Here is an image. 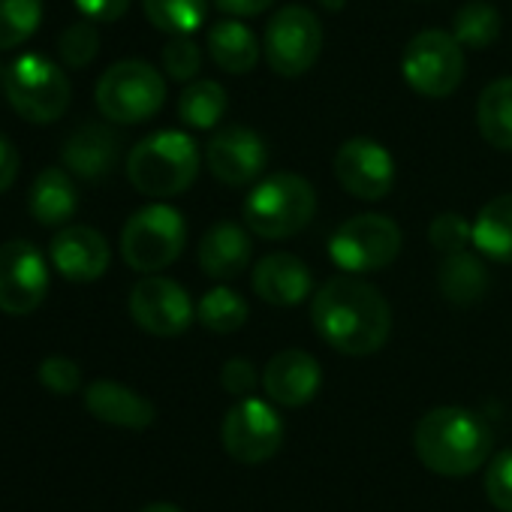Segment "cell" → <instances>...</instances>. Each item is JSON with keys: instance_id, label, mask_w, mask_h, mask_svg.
Wrapping results in <instances>:
<instances>
[{"instance_id": "38", "label": "cell", "mask_w": 512, "mask_h": 512, "mask_svg": "<svg viewBox=\"0 0 512 512\" xmlns=\"http://www.w3.org/2000/svg\"><path fill=\"white\" fill-rule=\"evenodd\" d=\"M76 7L85 19L97 25H109V22H118L130 10V0H76Z\"/></svg>"}, {"instance_id": "20", "label": "cell", "mask_w": 512, "mask_h": 512, "mask_svg": "<svg viewBox=\"0 0 512 512\" xmlns=\"http://www.w3.org/2000/svg\"><path fill=\"white\" fill-rule=\"evenodd\" d=\"M85 407L94 419L127 431H145L154 422V404L115 380H94L85 389Z\"/></svg>"}, {"instance_id": "9", "label": "cell", "mask_w": 512, "mask_h": 512, "mask_svg": "<svg viewBox=\"0 0 512 512\" xmlns=\"http://www.w3.org/2000/svg\"><path fill=\"white\" fill-rule=\"evenodd\" d=\"M464 46L437 28L419 31L401 58V76L404 82L428 100H443L458 91L464 79Z\"/></svg>"}, {"instance_id": "43", "label": "cell", "mask_w": 512, "mask_h": 512, "mask_svg": "<svg viewBox=\"0 0 512 512\" xmlns=\"http://www.w3.org/2000/svg\"><path fill=\"white\" fill-rule=\"evenodd\" d=\"M4 76H7V67H4V64H0V85H4Z\"/></svg>"}, {"instance_id": "32", "label": "cell", "mask_w": 512, "mask_h": 512, "mask_svg": "<svg viewBox=\"0 0 512 512\" xmlns=\"http://www.w3.org/2000/svg\"><path fill=\"white\" fill-rule=\"evenodd\" d=\"M58 52H61V61L67 67H73V70L88 67L100 55V31H97V22L82 19V22L70 25L58 37Z\"/></svg>"}, {"instance_id": "28", "label": "cell", "mask_w": 512, "mask_h": 512, "mask_svg": "<svg viewBox=\"0 0 512 512\" xmlns=\"http://www.w3.org/2000/svg\"><path fill=\"white\" fill-rule=\"evenodd\" d=\"M142 10L157 31L190 37L205 22L208 0H142Z\"/></svg>"}, {"instance_id": "23", "label": "cell", "mask_w": 512, "mask_h": 512, "mask_svg": "<svg viewBox=\"0 0 512 512\" xmlns=\"http://www.w3.org/2000/svg\"><path fill=\"white\" fill-rule=\"evenodd\" d=\"M205 43H208L211 61L229 76L250 73L256 64H260V55H263L260 40H256L253 31L244 28L238 19H223V22L211 25Z\"/></svg>"}, {"instance_id": "13", "label": "cell", "mask_w": 512, "mask_h": 512, "mask_svg": "<svg viewBox=\"0 0 512 512\" xmlns=\"http://www.w3.org/2000/svg\"><path fill=\"white\" fill-rule=\"evenodd\" d=\"M130 317L148 335L175 338L190 329L196 308L181 284L160 275H148L130 293Z\"/></svg>"}, {"instance_id": "40", "label": "cell", "mask_w": 512, "mask_h": 512, "mask_svg": "<svg viewBox=\"0 0 512 512\" xmlns=\"http://www.w3.org/2000/svg\"><path fill=\"white\" fill-rule=\"evenodd\" d=\"M217 10L232 16V19H250V16H260L266 13L275 0H214Z\"/></svg>"}, {"instance_id": "14", "label": "cell", "mask_w": 512, "mask_h": 512, "mask_svg": "<svg viewBox=\"0 0 512 512\" xmlns=\"http://www.w3.org/2000/svg\"><path fill=\"white\" fill-rule=\"evenodd\" d=\"M335 175L350 196L377 202L389 196V190L395 187V160L380 142L356 136L338 148Z\"/></svg>"}, {"instance_id": "18", "label": "cell", "mask_w": 512, "mask_h": 512, "mask_svg": "<svg viewBox=\"0 0 512 512\" xmlns=\"http://www.w3.org/2000/svg\"><path fill=\"white\" fill-rule=\"evenodd\" d=\"M61 157L70 175L85 178V181H103L118 166L121 139L118 133H112V127L88 121L67 136Z\"/></svg>"}, {"instance_id": "7", "label": "cell", "mask_w": 512, "mask_h": 512, "mask_svg": "<svg viewBox=\"0 0 512 512\" xmlns=\"http://www.w3.org/2000/svg\"><path fill=\"white\" fill-rule=\"evenodd\" d=\"M97 109L112 124H142L166 103V79L145 61H118L97 82Z\"/></svg>"}, {"instance_id": "5", "label": "cell", "mask_w": 512, "mask_h": 512, "mask_svg": "<svg viewBox=\"0 0 512 512\" xmlns=\"http://www.w3.org/2000/svg\"><path fill=\"white\" fill-rule=\"evenodd\" d=\"M187 244L184 214L166 202L139 208L121 229V256L133 272L154 275L172 266Z\"/></svg>"}, {"instance_id": "41", "label": "cell", "mask_w": 512, "mask_h": 512, "mask_svg": "<svg viewBox=\"0 0 512 512\" xmlns=\"http://www.w3.org/2000/svg\"><path fill=\"white\" fill-rule=\"evenodd\" d=\"M317 4H320L323 10H329V13H338V10L347 7V0H317Z\"/></svg>"}, {"instance_id": "37", "label": "cell", "mask_w": 512, "mask_h": 512, "mask_svg": "<svg viewBox=\"0 0 512 512\" xmlns=\"http://www.w3.org/2000/svg\"><path fill=\"white\" fill-rule=\"evenodd\" d=\"M220 386L235 395V398H247L256 389V371L247 359H229L220 371Z\"/></svg>"}, {"instance_id": "15", "label": "cell", "mask_w": 512, "mask_h": 512, "mask_svg": "<svg viewBox=\"0 0 512 512\" xmlns=\"http://www.w3.org/2000/svg\"><path fill=\"white\" fill-rule=\"evenodd\" d=\"M205 160L217 181L229 187H241L263 175L269 148L263 136L250 127H223L211 136L205 148Z\"/></svg>"}, {"instance_id": "25", "label": "cell", "mask_w": 512, "mask_h": 512, "mask_svg": "<svg viewBox=\"0 0 512 512\" xmlns=\"http://www.w3.org/2000/svg\"><path fill=\"white\" fill-rule=\"evenodd\" d=\"M476 127L491 148L512 151V76L485 85L476 103Z\"/></svg>"}, {"instance_id": "34", "label": "cell", "mask_w": 512, "mask_h": 512, "mask_svg": "<svg viewBox=\"0 0 512 512\" xmlns=\"http://www.w3.org/2000/svg\"><path fill=\"white\" fill-rule=\"evenodd\" d=\"M202 67V52L190 37H172L163 46V73L172 82H193Z\"/></svg>"}, {"instance_id": "1", "label": "cell", "mask_w": 512, "mask_h": 512, "mask_svg": "<svg viewBox=\"0 0 512 512\" xmlns=\"http://www.w3.org/2000/svg\"><path fill=\"white\" fill-rule=\"evenodd\" d=\"M311 320L317 335L344 356H371L392 332L389 302L359 275L326 281L314 296Z\"/></svg>"}, {"instance_id": "24", "label": "cell", "mask_w": 512, "mask_h": 512, "mask_svg": "<svg viewBox=\"0 0 512 512\" xmlns=\"http://www.w3.org/2000/svg\"><path fill=\"white\" fill-rule=\"evenodd\" d=\"M473 247L491 263H512V193L485 202L473 220Z\"/></svg>"}, {"instance_id": "17", "label": "cell", "mask_w": 512, "mask_h": 512, "mask_svg": "<svg viewBox=\"0 0 512 512\" xmlns=\"http://www.w3.org/2000/svg\"><path fill=\"white\" fill-rule=\"evenodd\" d=\"M320 362L305 350H281L263 371L266 395L281 407H305L320 392Z\"/></svg>"}, {"instance_id": "26", "label": "cell", "mask_w": 512, "mask_h": 512, "mask_svg": "<svg viewBox=\"0 0 512 512\" xmlns=\"http://www.w3.org/2000/svg\"><path fill=\"white\" fill-rule=\"evenodd\" d=\"M437 287H440L446 302L473 305L488 290V272H485L479 256H473L467 250L449 253L443 260V266H440V272H437Z\"/></svg>"}, {"instance_id": "27", "label": "cell", "mask_w": 512, "mask_h": 512, "mask_svg": "<svg viewBox=\"0 0 512 512\" xmlns=\"http://www.w3.org/2000/svg\"><path fill=\"white\" fill-rule=\"evenodd\" d=\"M226 112V91L211 79H193L178 97V118L193 130H211Z\"/></svg>"}, {"instance_id": "22", "label": "cell", "mask_w": 512, "mask_h": 512, "mask_svg": "<svg viewBox=\"0 0 512 512\" xmlns=\"http://www.w3.org/2000/svg\"><path fill=\"white\" fill-rule=\"evenodd\" d=\"M31 217L43 226H67L79 208V190L73 184V175L64 169H43L31 184L28 199Z\"/></svg>"}, {"instance_id": "3", "label": "cell", "mask_w": 512, "mask_h": 512, "mask_svg": "<svg viewBox=\"0 0 512 512\" xmlns=\"http://www.w3.org/2000/svg\"><path fill=\"white\" fill-rule=\"evenodd\" d=\"M199 172V148L181 130H160L145 136L127 154L130 184L151 199H169L184 193Z\"/></svg>"}, {"instance_id": "31", "label": "cell", "mask_w": 512, "mask_h": 512, "mask_svg": "<svg viewBox=\"0 0 512 512\" xmlns=\"http://www.w3.org/2000/svg\"><path fill=\"white\" fill-rule=\"evenodd\" d=\"M43 0H0V52L16 49L37 34Z\"/></svg>"}, {"instance_id": "33", "label": "cell", "mask_w": 512, "mask_h": 512, "mask_svg": "<svg viewBox=\"0 0 512 512\" xmlns=\"http://www.w3.org/2000/svg\"><path fill=\"white\" fill-rule=\"evenodd\" d=\"M428 241L440 250V253H461L467 250V244H473V223L464 214L455 211H443L431 220L428 226Z\"/></svg>"}, {"instance_id": "6", "label": "cell", "mask_w": 512, "mask_h": 512, "mask_svg": "<svg viewBox=\"0 0 512 512\" xmlns=\"http://www.w3.org/2000/svg\"><path fill=\"white\" fill-rule=\"evenodd\" d=\"M4 94L16 109V115H22L25 121L55 124L70 109L73 88L64 70L52 58L28 52L7 67Z\"/></svg>"}, {"instance_id": "21", "label": "cell", "mask_w": 512, "mask_h": 512, "mask_svg": "<svg viewBox=\"0 0 512 512\" xmlns=\"http://www.w3.org/2000/svg\"><path fill=\"white\" fill-rule=\"evenodd\" d=\"M250 235L244 232V226L232 223V220H220L214 226H208V232L199 241V269L214 278V281H232L238 278L247 266H250Z\"/></svg>"}, {"instance_id": "12", "label": "cell", "mask_w": 512, "mask_h": 512, "mask_svg": "<svg viewBox=\"0 0 512 512\" xmlns=\"http://www.w3.org/2000/svg\"><path fill=\"white\" fill-rule=\"evenodd\" d=\"M223 449L241 464L269 461L284 443V422L272 404L260 398H241L229 407L220 425Z\"/></svg>"}, {"instance_id": "36", "label": "cell", "mask_w": 512, "mask_h": 512, "mask_svg": "<svg viewBox=\"0 0 512 512\" xmlns=\"http://www.w3.org/2000/svg\"><path fill=\"white\" fill-rule=\"evenodd\" d=\"M37 377H40V383H43L49 392H55V395H73V392L82 386V371H79V365H76L73 359H67V356H49V359H43Z\"/></svg>"}, {"instance_id": "42", "label": "cell", "mask_w": 512, "mask_h": 512, "mask_svg": "<svg viewBox=\"0 0 512 512\" xmlns=\"http://www.w3.org/2000/svg\"><path fill=\"white\" fill-rule=\"evenodd\" d=\"M142 512H181V509L172 506V503H151V506H145Z\"/></svg>"}, {"instance_id": "2", "label": "cell", "mask_w": 512, "mask_h": 512, "mask_svg": "<svg viewBox=\"0 0 512 512\" xmlns=\"http://www.w3.org/2000/svg\"><path fill=\"white\" fill-rule=\"evenodd\" d=\"M413 449L431 473L467 476L485 464L491 452V431L464 407H437L419 419Z\"/></svg>"}, {"instance_id": "10", "label": "cell", "mask_w": 512, "mask_h": 512, "mask_svg": "<svg viewBox=\"0 0 512 512\" xmlns=\"http://www.w3.org/2000/svg\"><path fill=\"white\" fill-rule=\"evenodd\" d=\"M323 49V25L308 7H284L269 19L263 37V55L281 79L305 76Z\"/></svg>"}, {"instance_id": "29", "label": "cell", "mask_w": 512, "mask_h": 512, "mask_svg": "<svg viewBox=\"0 0 512 512\" xmlns=\"http://www.w3.org/2000/svg\"><path fill=\"white\" fill-rule=\"evenodd\" d=\"M196 320L214 335H232L247 323V302L229 287H214L199 299Z\"/></svg>"}, {"instance_id": "30", "label": "cell", "mask_w": 512, "mask_h": 512, "mask_svg": "<svg viewBox=\"0 0 512 512\" xmlns=\"http://www.w3.org/2000/svg\"><path fill=\"white\" fill-rule=\"evenodd\" d=\"M500 13L485 0H470L452 19V37L464 49H488L500 37Z\"/></svg>"}, {"instance_id": "11", "label": "cell", "mask_w": 512, "mask_h": 512, "mask_svg": "<svg viewBox=\"0 0 512 512\" xmlns=\"http://www.w3.org/2000/svg\"><path fill=\"white\" fill-rule=\"evenodd\" d=\"M49 293V266L28 238L0 244V311L10 317L34 314Z\"/></svg>"}, {"instance_id": "16", "label": "cell", "mask_w": 512, "mask_h": 512, "mask_svg": "<svg viewBox=\"0 0 512 512\" xmlns=\"http://www.w3.org/2000/svg\"><path fill=\"white\" fill-rule=\"evenodd\" d=\"M109 241L103 232L85 223H70L52 238V263L61 278L73 284H91L109 269Z\"/></svg>"}, {"instance_id": "39", "label": "cell", "mask_w": 512, "mask_h": 512, "mask_svg": "<svg viewBox=\"0 0 512 512\" xmlns=\"http://www.w3.org/2000/svg\"><path fill=\"white\" fill-rule=\"evenodd\" d=\"M19 151H16V145L0 133V193H7L13 184H16V178H19Z\"/></svg>"}, {"instance_id": "4", "label": "cell", "mask_w": 512, "mask_h": 512, "mask_svg": "<svg viewBox=\"0 0 512 512\" xmlns=\"http://www.w3.org/2000/svg\"><path fill=\"white\" fill-rule=\"evenodd\" d=\"M244 226L260 238H290L302 232L317 214V193L308 178L278 172L263 178L244 199Z\"/></svg>"}, {"instance_id": "8", "label": "cell", "mask_w": 512, "mask_h": 512, "mask_svg": "<svg viewBox=\"0 0 512 512\" xmlns=\"http://www.w3.org/2000/svg\"><path fill=\"white\" fill-rule=\"evenodd\" d=\"M401 241V229L392 217L356 214L335 229L329 256L344 275H371L389 269L398 260Z\"/></svg>"}, {"instance_id": "35", "label": "cell", "mask_w": 512, "mask_h": 512, "mask_svg": "<svg viewBox=\"0 0 512 512\" xmlns=\"http://www.w3.org/2000/svg\"><path fill=\"white\" fill-rule=\"evenodd\" d=\"M485 494L494 509L512 512V449L497 452L485 470Z\"/></svg>"}, {"instance_id": "19", "label": "cell", "mask_w": 512, "mask_h": 512, "mask_svg": "<svg viewBox=\"0 0 512 512\" xmlns=\"http://www.w3.org/2000/svg\"><path fill=\"white\" fill-rule=\"evenodd\" d=\"M253 293L260 296L263 302L269 305H278V308H293V305H302L311 290H314V278H311V269L305 266V260L293 253H269L263 256L260 263L253 269Z\"/></svg>"}]
</instances>
